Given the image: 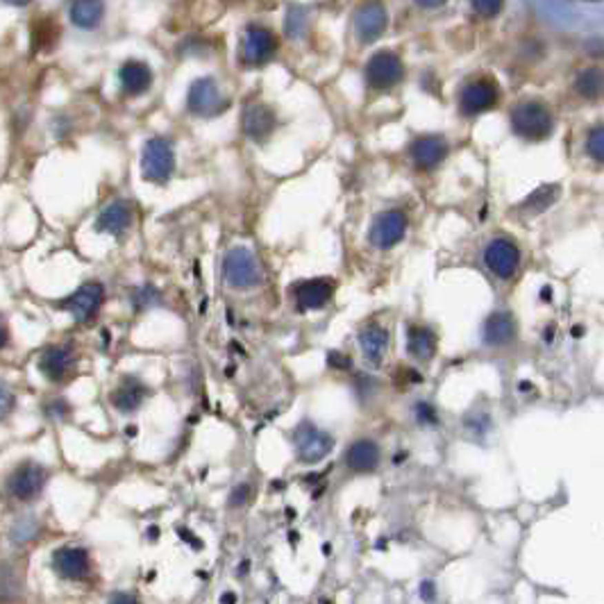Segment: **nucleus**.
Instances as JSON below:
<instances>
[{"label": "nucleus", "mask_w": 604, "mask_h": 604, "mask_svg": "<svg viewBox=\"0 0 604 604\" xmlns=\"http://www.w3.org/2000/svg\"><path fill=\"white\" fill-rule=\"evenodd\" d=\"M332 298L330 280H309L296 286V300L300 309H321Z\"/></svg>", "instance_id": "19"}, {"label": "nucleus", "mask_w": 604, "mask_h": 604, "mask_svg": "<svg viewBox=\"0 0 604 604\" xmlns=\"http://www.w3.org/2000/svg\"><path fill=\"white\" fill-rule=\"evenodd\" d=\"M68 366H71V352L66 348H48L39 359V370L52 382H59L68 373Z\"/></svg>", "instance_id": "24"}, {"label": "nucleus", "mask_w": 604, "mask_h": 604, "mask_svg": "<svg viewBox=\"0 0 604 604\" xmlns=\"http://www.w3.org/2000/svg\"><path fill=\"white\" fill-rule=\"evenodd\" d=\"M516 336L514 316L507 312H495L484 323V343L489 345H507Z\"/></svg>", "instance_id": "18"}, {"label": "nucleus", "mask_w": 604, "mask_h": 604, "mask_svg": "<svg viewBox=\"0 0 604 604\" xmlns=\"http://www.w3.org/2000/svg\"><path fill=\"white\" fill-rule=\"evenodd\" d=\"M175 168V154L173 148L166 139H150L148 143L143 145V154H141V170L143 177L148 182L154 184H164L168 182V177L173 175Z\"/></svg>", "instance_id": "3"}, {"label": "nucleus", "mask_w": 604, "mask_h": 604, "mask_svg": "<svg viewBox=\"0 0 604 604\" xmlns=\"http://www.w3.org/2000/svg\"><path fill=\"white\" fill-rule=\"evenodd\" d=\"M345 463L348 468L354 472H370L377 468L379 463V447L375 441L370 439H359L348 447L345 452Z\"/></svg>", "instance_id": "15"}, {"label": "nucleus", "mask_w": 604, "mask_h": 604, "mask_svg": "<svg viewBox=\"0 0 604 604\" xmlns=\"http://www.w3.org/2000/svg\"><path fill=\"white\" fill-rule=\"evenodd\" d=\"M223 277L232 289H250L264 277L257 254L248 248H232L223 259Z\"/></svg>", "instance_id": "1"}, {"label": "nucleus", "mask_w": 604, "mask_h": 604, "mask_svg": "<svg viewBox=\"0 0 604 604\" xmlns=\"http://www.w3.org/2000/svg\"><path fill=\"white\" fill-rule=\"evenodd\" d=\"M132 221H134L132 203H128V200H114V203H110L103 212L98 214L96 230L103 232V234L121 236L130 230Z\"/></svg>", "instance_id": "9"}, {"label": "nucleus", "mask_w": 604, "mask_h": 604, "mask_svg": "<svg viewBox=\"0 0 604 604\" xmlns=\"http://www.w3.org/2000/svg\"><path fill=\"white\" fill-rule=\"evenodd\" d=\"M103 300H105L103 284L87 282V284H82L71 298H66L61 307H64L66 312L71 314L77 323H84V321H89L91 316L98 312L100 305H103Z\"/></svg>", "instance_id": "7"}, {"label": "nucleus", "mask_w": 604, "mask_h": 604, "mask_svg": "<svg viewBox=\"0 0 604 604\" xmlns=\"http://www.w3.org/2000/svg\"><path fill=\"white\" fill-rule=\"evenodd\" d=\"M10 3H14V5H26V3H30V0H10Z\"/></svg>", "instance_id": "46"}, {"label": "nucleus", "mask_w": 604, "mask_h": 604, "mask_svg": "<svg viewBox=\"0 0 604 604\" xmlns=\"http://www.w3.org/2000/svg\"><path fill=\"white\" fill-rule=\"evenodd\" d=\"M10 409H12V393L7 386H3V416L10 414Z\"/></svg>", "instance_id": "38"}, {"label": "nucleus", "mask_w": 604, "mask_h": 604, "mask_svg": "<svg viewBox=\"0 0 604 604\" xmlns=\"http://www.w3.org/2000/svg\"><path fill=\"white\" fill-rule=\"evenodd\" d=\"M552 332H554L552 328H550V330H545V341H552Z\"/></svg>", "instance_id": "45"}, {"label": "nucleus", "mask_w": 604, "mask_h": 604, "mask_svg": "<svg viewBox=\"0 0 604 604\" xmlns=\"http://www.w3.org/2000/svg\"><path fill=\"white\" fill-rule=\"evenodd\" d=\"M407 228H409L407 214L400 212V209H389V212L377 214L373 228H370V243L382 248V250L393 248L407 234Z\"/></svg>", "instance_id": "6"}, {"label": "nucleus", "mask_w": 604, "mask_h": 604, "mask_svg": "<svg viewBox=\"0 0 604 604\" xmlns=\"http://www.w3.org/2000/svg\"><path fill=\"white\" fill-rule=\"evenodd\" d=\"M541 298H543L545 302L552 300V289H550V286H543V289H541Z\"/></svg>", "instance_id": "41"}, {"label": "nucleus", "mask_w": 604, "mask_h": 604, "mask_svg": "<svg viewBox=\"0 0 604 604\" xmlns=\"http://www.w3.org/2000/svg\"><path fill=\"white\" fill-rule=\"evenodd\" d=\"M521 389H523L525 393H527V391H532V384H527V382H523V384H521Z\"/></svg>", "instance_id": "44"}, {"label": "nucleus", "mask_w": 604, "mask_h": 604, "mask_svg": "<svg viewBox=\"0 0 604 604\" xmlns=\"http://www.w3.org/2000/svg\"><path fill=\"white\" fill-rule=\"evenodd\" d=\"M447 154V143L441 137H421L412 143L414 164L423 170L439 166Z\"/></svg>", "instance_id": "14"}, {"label": "nucleus", "mask_w": 604, "mask_h": 604, "mask_svg": "<svg viewBox=\"0 0 604 604\" xmlns=\"http://www.w3.org/2000/svg\"><path fill=\"white\" fill-rule=\"evenodd\" d=\"M275 128V116L266 105H250L243 114V130L254 141H264Z\"/></svg>", "instance_id": "16"}, {"label": "nucleus", "mask_w": 604, "mask_h": 604, "mask_svg": "<svg viewBox=\"0 0 604 604\" xmlns=\"http://www.w3.org/2000/svg\"><path fill=\"white\" fill-rule=\"evenodd\" d=\"M157 302H159V291L154 289V286H150V284H143V286H139V289L132 291V305H134L137 312L157 305Z\"/></svg>", "instance_id": "30"}, {"label": "nucleus", "mask_w": 604, "mask_h": 604, "mask_svg": "<svg viewBox=\"0 0 604 604\" xmlns=\"http://www.w3.org/2000/svg\"><path fill=\"white\" fill-rule=\"evenodd\" d=\"M418 5H423V7H439V5H443L445 0H416Z\"/></svg>", "instance_id": "40"}, {"label": "nucleus", "mask_w": 604, "mask_h": 604, "mask_svg": "<svg viewBox=\"0 0 604 604\" xmlns=\"http://www.w3.org/2000/svg\"><path fill=\"white\" fill-rule=\"evenodd\" d=\"M328 361H330V366L341 368V370H343V368H350V359L343 357V354H341V352H330Z\"/></svg>", "instance_id": "36"}, {"label": "nucleus", "mask_w": 604, "mask_h": 604, "mask_svg": "<svg viewBox=\"0 0 604 604\" xmlns=\"http://www.w3.org/2000/svg\"><path fill=\"white\" fill-rule=\"evenodd\" d=\"M586 150L595 161L604 164V128H595L586 139Z\"/></svg>", "instance_id": "32"}, {"label": "nucleus", "mask_w": 604, "mask_h": 604, "mask_svg": "<svg viewBox=\"0 0 604 604\" xmlns=\"http://www.w3.org/2000/svg\"><path fill=\"white\" fill-rule=\"evenodd\" d=\"M223 602H236V595H232V593L223 595Z\"/></svg>", "instance_id": "43"}, {"label": "nucleus", "mask_w": 604, "mask_h": 604, "mask_svg": "<svg viewBox=\"0 0 604 604\" xmlns=\"http://www.w3.org/2000/svg\"><path fill=\"white\" fill-rule=\"evenodd\" d=\"M484 264L489 266L493 275H498L500 280H511L516 275L518 266H521V250L514 241L509 239H493L484 250Z\"/></svg>", "instance_id": "5"}, {"label": "nucleus", "mask_w": 604, "mask_h": 604, "mask_svg": "<svg viewBox=\"0 0 604 604\" xmlns=\"http://www.w3.org/2000/svg\"><path fill=\"white\" fill-rule=\"evenodd\" d=\"M293 443H296L298 456L302 461L316 463L332 452L334 439H332L328 432L314 427L312 423H302V425H298V430L293 432Z\"/></svg>", "instance_id": "4"}, {"label": "nucleus", "mask_w": 604, "mask_h": 604, "mask_svg": "<svg viewBox=\"0 0 604 604\" xmlns=\"http://www.w3.org/2000/svg\"><path fill=\"white\" fill-rule=\"evenodd\" d=\"M71 19L80 28H94L103 19V3L100 0H73Z\"/></svg>", "instance_id": "26"}, {"label": "nucleus", "mask_w": 604, "mask_h": 604, "mask_svg": "<svg viewBox=\"0 0 604 604\" xmlns=\"http://www.w3.org/2000/svg\"><path fill=\"white\" fill-rule=\"evenodd\" d=\"M559 198V184H543L534 193H530L527 200L523 203V212L527 214H541L545 212L547 207H552Z\"/></svg>", "instance_id": "27"}, {"label": "nucleus", "mask_w": 604, "mask_h": 604, "mask_svg": "<svg viewBox=\"0 0 604 604\" xmlns=\"http://www.w3.org/2000/svg\"><path fill=\"white\" fill-rule=\"evenodd\" d=\"M250 484L248 482H243V484H239L234 491L230 493V507H243L248 500H250Z\"/></svg>", "instance_id": "35"}, {"label": "nucleus", "mask_w": 604, "mask_h": 604, "mask_svg": "<svg viewBox=\"0 0 604 604\" xmlns=\"http://www.w3.org/2000/svg\"><path fill=\"white\" fill-rule=\"evenodd\" d=\"M275 46H277L275 37L270 34L268 30L252 28L245 39V57L250 59L252 64H261V61H266L275 52Z\"/></svg>", "instance_id": "22"}, {"label": "nucleus", "mask_w": 604, "mask_h": 604, "mask_svg": "<svg viewBox=\"0 0 604 604\" xmlns=\"http://www.w3.org/2000/svg\"><path fill=\"white\" fill-rule=\"evenodd\" d=\"M511 125L516 134L530 141H541L552 132V116L541 103H523L511 112Z\"/></svg>", "instance_id": "2"}, {"label": "nucleus", "mask_w": 604, "mask_h": 604, "mask_svg": "<svg viewBox=\"0 0 604 604\" xmlns=\"http://www.w3.org/2000/svg\"><path fill=\"white\" fill-rule=\"evenodd\" d=\"M52 568L64 579H82L89 575V554L84 547L64 545L52 554Z\"/></svg>", "instance_id": "11"}, {"label": "nucleus", "mask_w": 604, "mask_h": 604, "mask_svg": "<svg viewBox=\"0 0 604 604\" xmlns=\"http://www.w3.org/2000/svg\"><path fill=\"white\" fill-rule=\"evenodd\" d=\"M407 350L418 361H430L436 352V334L423 325H412L407 332Z\"/></svg>", "instance_id": "21"}, {"label": "nucleus", "mask_w": 604, "mask_h": 604, "mask_svg": "<svg viewBox=\"0 0 604 604\" xmlns=\"http://www.w3.org/2000/svg\"><path fill=\"white\" fill-rule=\"evenodd\" d=\"M145 393H148V391H145V386L139 382L137 377H125L121 382L119 389L114 391L112 402H114V407L119 409V412L132 414V412H137L139 407H141Z\"/></svg>", "instance_id": "20"}, {"label": "nucleus", "mask_w": 604, "mask_h": 604, "mask_svg": "<svg viewBox=\"0 0 604 604\" xmlns=\"http://www.w3.org/2000/svg\"><path fill=\"white\" fill-rule=\"evenodd\" d=\"M582 332H584V330L579 328V325H575V328H572V336H575V339H579V336H582Z\"/></svg>", "instance_id": "42"}, {"label": "nucleus", "mask_w": 604, "mask_h": 604, "mask_svg": "<svg viewBox=\"0 0 604 604\" xmlns=\"http://www.w3.org/2000/svg\"><path fill=\"white\" fill-rule=\"evenodd\" d=\"M46 484V470L34 461H28L19 466L10 477V493L21 502H30L41 493Z\"/></svg>", "instance_id": "8"}, {"label": "nucleus", "mask_w": 604, "mask_h": 604, "mask_svg": "<svg viewBox=\"0 0 604 604\" xmlns=\"http://www.w3.org/2000/svg\"><path fill=\"white\" fill-rule=\"evenodd\" d=\"M150 80H152L150 68L141 64V61H128L121 68V82L128 94H141V91L150 87Z\"/></svg>", "instance_id": "25"}, {"label": "nucleus", "mask_w": 604, "mask_h": 604, "mask_svg": "<svg viewBox=\"0 0 604 604\" xmlns=\"http://www.w3.org/2000/svg\"><path fill=\"white\" fill-rule=\"evenodd\" d=\"M34 532H37L34 516H26V518H21L17 525H14L12 541H17V543H26V541H30V538L34 536Z\"/></svg>", "instance_id": "31"}, {"label": "nucleus", "mask_w": 604, "mask_h": 604, "mask_svg": "<svg viewBox=\"0 0 604 604\" xmlns=\"http://www.w3.org/2000/svg\"><path fill=\"white\" fill-rule=\"evenodd\" d=\"M575 87L584 98H598L604 91V75L600 71H595V68L584 71V73H579Z\"/></svg>", "instance_id": "28"}, {"label": "nucleus", "mask_w": 604, "mask_h": 604, "mask_svg": "<svg viewBox=\"0 0 604 604\" xmlns=\"http://www.w3.org/2000/svg\"><path fill=\"white\" fill-rule=\"evenodd\" d=\"M421 595H423L425 600H432V598H434V595H436L434 584H432V582H423V584H421Z\"/></svg>", "instance_id": "37"}, {"label": "nucleus", "mask_w": 604, "mask_h": 604, "mask_svg": "<svg viewBox=\"0 0 604 604\" xmlns=\"http://www.w3.org/2000/svg\"><path fill=\"white\" fill-rule=\"evenodd\" d=\"M359 345L361 352L373 366H379L386 357V350H389V332H386L382 325L377 323H368L366 328L359 332Z\"/></svg>", "instance_id": "13"}, {"label": "nucleus", "mask_w": 604, "mask_h": 604, "mask_svg": "<svg viewBox=\"0 0 604 604\" xmlns=\"http://www.w3.org/2000/svg\"><path fill=\"white\" fill-rule=\"evenodd\" d=\"M498 103V87L491 80H475L461 91V112L463 114H482Z\"/></svg>", "instance_id": "12"}, {"label": "nucleus", "mask_w": 604, "mask_h": 604, "mask_svg": "<svg viewBox=\"0 0 604 604\" xmlns=\"http://www.w3.org/2000/svg\"><path fill=\"white\" fill-rule=\"evenodd\" d=\"M402 77V61L393 52H377L366 66V80L375 89H389Z\"/></svg>", "instance_id": "10"}, {"label": "nucleus", "mask_w": 604, "mask_h": 604, "mask_svg": "<svg viewBox=\"0 0 604 604\" xmlns=\"http://www.w3.org/2000/svg\"><path fill=\"white\" fill-rule=\"evenodd\" d=\"M221 94L216 89V84L212 80H198L196 84L191 87V94H189V107L191 112L196 114H216L221 110Z\"/></svg>", "instance_id": "17"}, {"label": "nucleus", "mask_w": 604, "mask_h": 604, "mask_svg": "<svg viewBox=\"0 0 604 604\" xmlns=\"http://www.w3.org/2000/svg\"><path fill=\"white\" fill-rule=\"evenodd\" d=\"M472 7L482 17H495L502 10V0H472Z\"/></svg>", "instance_id": "34"}, {"label": "nucleus", "mask_w": 604, "mask_h": 604, "mask_svg": "<svg viewBox=\"0 0 604 604\" xmlns=\"http://www.w3.org/2000/svg\"><path fill=\"white\" fill-rule=\"evenodd\" d=\"M110 602H137L134 595H110Z\"/></svg>", "instance_id": "39"}, {"label": "nucleus", "mask_w": 604, "mask_h": 604, "mask_svg": "<svg viewBox=\"0 0 604 604\" xmlns=\"http://www.w3.org/2000/svg\"><path fill=\"white\" fill-rule=\"evenodd\" d=\"M57 34H59V30H57L55 23H52V19L39 21L32 28V46H37V48H41V46H52Z\"/></svg>", "instance_id": "29"}, {"label": "nucleus", "mask_w": 604, "mask_h": 604, "mask_svg": "<svg viewBox=\"0 0 604 604\" xmlns=\"http://www.w3.org/2000/svg\"><path fill=\"white\" fill-rule=\"evenodd\" d=\"M386 28V14H384V7L382 5H368L363 7L359 19H357V30H359V37L363 41H375V39L384 32Z\"/></svg>", "instance_id": "23"}, {"label": "nucleus", "mask_w": 604, "mask_h": 604, "mask_svg": "<svg viewBox=\"0 0 604 604\" xmlns=\"http://www.w3.org/2000/svg\"><path fill=\"white\" fill-rule=\"evenodd\" d=\"M414 416L421 425H436L439 423L436 409L432 407L430 402H418V405H414Z\"/></svg>", "instance_id": "33"}]
</instances>
